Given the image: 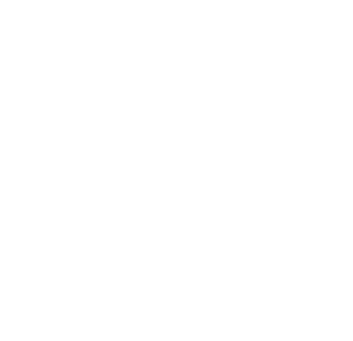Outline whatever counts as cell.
I'll list each match as a JSON object with an SVG mask.
<instances>
[]
</instances>
